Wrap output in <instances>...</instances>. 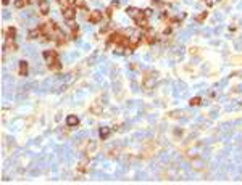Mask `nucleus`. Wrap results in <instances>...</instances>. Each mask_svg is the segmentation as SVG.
<instances>
[{"instance_id":"13","label":"nucleus","mask_w":242,"mask_h":185,"mask_svg":"<svg viewBox=\"0 0 242 185\" xmlns=\"http://www.w3.org/2000/svg\"><path fill=\"white\" fill-rule=\"evenodd\" d=\"M26 5V0H16L15 2V8H23Z\"/></svg>"},{"instance_id":"8","label":"nucleus","mask_w":242,"mask_h":185,"mask_svg":"<svg viewBox=\"0 0 242 185\" xmlns=\"http://www.w3.org/2000/svg\"><path fill=\"white\" fill-rule=\"evenodd\" d=\"M20 76H28V61H20Z\"/></svg>"},{"instance_id":"16","label":"nucleus","mask_w":242,"mask_h":185,"mask_svg":"<svg viewBox=\"0 0 242 185\" xmlns=\"http://www.w3.org/2000/svg\"><path fill=\"white\" fill-rule=\"evenodd\" d=\"M8 2H10V0H2V3L3 5H8Z\"/></svg>"},{"instance_id":"14","label":"nucleus","mask_w":242,"mask_h":185,"mask_svg":"<svg viewBox=\"0 0 242 185\" xmlns=\"http://www.w3.org/2000/svg\"><path fill=\"white\" fill-rule=\"evenodd\" d=\"M207 16H208V11H204L202 15H199V16H197V21H199V23H202Z\"/></svg>"},{"instance_id":"3","label":"nucleus","mask_w":242,"mask_h":185,"mask_svg":"<svg viewBox=\"0 0 242 185\" xmlns=\"http://www.w3.org/2000/svg\"><path fill=\"white\" fill-rule=\"evenodd\" d=\"M78 124H79V118H78L76 114H69L68 118H66V126L68 127H76Z\"/></svg>"},{"instance_id":"1","label":"nucleus","mask_w":242,"mask_h":185,"mask_svg":"<svg viewBox=\"0 0 242 185\" xmlns=\"http://www.w3.org/2000/svg\"><path fill=\"white\" fill-rule=\"evenodd\" d=\"M102 18H104V15H102V11L99 10H94L92 13L89 15V23H92V24H97V23L102 21Z\"/></svg>"},{"instance_id":"6","label":"nucleus","mask_w":242,"mask_h":185,"mask_svg":"<svg viewBox=\"0 0 242 185\" xmlns=\"http://www.w3.org/2000/svg\"><path fill=\"white\" fill-rule=\"evenodd\" d=\"M44 58H45V61L50 64L52 61H55L57 60V52H53V50H47V52H44Z\"/></svg>"},{"instance_id":"10","label":"nucleus","mask_w":242,"mask_h":185,"mask_svg":"<svg viewBox=\"0 0 242 185\" xmlns=\"http://www.w3.org/2000/svg\"><path fill=\"white\" fill-rule=\"evenodd\" d=\"M15 35H16V29H15V28H8V31H7V39H8V40H13Z\"/></svg>"},{"instance_id":"4","label":"nucleus","mask_w":242,"mask_h":185,"mask_svg":"<svg viewBox=\"0 0 242 185\" xmlns=\"http://www.w3.org/2000/svg\"><path fill=\"white\" fill-rule=\"evenodd\" d=\"M134 21H136V24H137L139 28H144V29H145V28H149V24H147V16H145L144 13H142L141 16L136 18Z\"/></svg>"},{"instance_id":"11","label":"nucleus","mask_w":242,"mask_h":185,"mask_svg":"<svg viewBox=\"0 0 242 185\" xmlns=\"http://www.w3.org/2000/svg\"><path fill=\"white\" fill-rule=\"evenodd\" d=\"M41 13L42 15H47L48 13V3L45 0H41Z\"/></svg>"},{"instance_id":"12","label":"nucleus","mask_w":242,"mask_h":185,"mask_svg":"<svg viewBox=\"0 0 242 185\" xmlns=\"http://www.w3.org/2000/svg\"><path fill=\"white\" fill-rule=\"evenodd\" d=\"M202 103V100H200V97H194L192 100H190V105L192 106H199Z\"/></svg>"},{"instance_id":"2","label":"nucleus","mask_w":242,"mask_h":185,"mask_svg":"<svg viewBox=\"0 0 242 185\" xmlns=\"http://www.w3.org/2000/svg\"><path fill=\"white\" fill-rule=\"evenodd\" d=\"M74 16H76V11L73 10L71 7L63 8V18H65L66 21H73V19H74Z\"/></svg>"},{"instance_id":"9","label":"nucleus","mask_w":242,"mask_h":185,"mask_svg":"<svg viewBox=\"0 0 242 185\" xmlns=\"http://www.w3.org/2000/svg\"><path fill=\"white\" fill-rule=\"evenodd\" d=\"M48 68H50V69H52V71H60V69H62V64H60L58 58H57L55 61H52V63L48 64Z\"/></svg>"},{"instance_id":"7","label":"nucleus","mask_w":242,"mask_h":185,"mask_svg":"<svg viewBox=\"0 0 242 185\" xmlns=\"http://www.w3.org/2000/svg\"><path fill=\"white\" fill-rule=\"evenodd\" d=\"M111 134V129L110 127H100V130H99V135H100V139L102 140H105L108 135Z\"/></svg>"},{"instance_id":"5","label":"nucleus","mask_w":242,"mask_h":185,"mask_svg":"<svg viewBox=\"0 0 242 185\" xmlns=\"http://www.w3.org/2000/svg\"><path fill=\"white\" fill-rule=\"evenodd\" d=\"M126 13H128L131 18H134V19H136V18L141 16V15L144 13V11H141L139 8H136V7H128V8H126Z\"/></svg>"},{"instance_id":"15","label":"nucleus","mask_w":242,"mask_h":185,"mask_svg":"<svg viewBox=\"0 0 242 185\" xmlns=\"http://www.w3.org/2000/svg\"><path fill=\"white\" fill-rule=\"evenodd\" d=\"M144 15H145V16H147V18H149V16H152V8H147Z\"/></svg>"},{"instance_id":"17","label":"nucleus","mask_w":242,"mask_h":185,"mask_svg":"<svg viewBox=\"0 0 242 185\" xmlns=\"http://www.w3.org/2000/svg\"><path fill=\"white\" fill-rule=\"evenodd\" d=\"M37 0H28V3H36Z\"/></svg>"}]
</instances>
